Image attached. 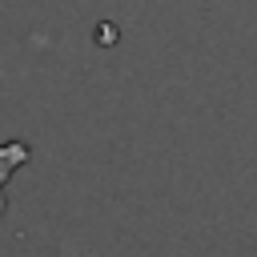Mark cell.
<instances>
[{"label":"cell","mask_w":257,"mask_h":257,"mask_svg":"<svg viewBox=\"0 0 257 257\" xmlns=\"http://www.w3.org/2000/svg\"><path fill=\"white\" fill-rule=\"evenodd\" d=\"M28 157H32V149H28L24 141H4V145H0V213L8 209L4 189H8V181L16 177V169L28 165Z\"/></svg>","instance_id":"6da1fadb"}]
</instances>
